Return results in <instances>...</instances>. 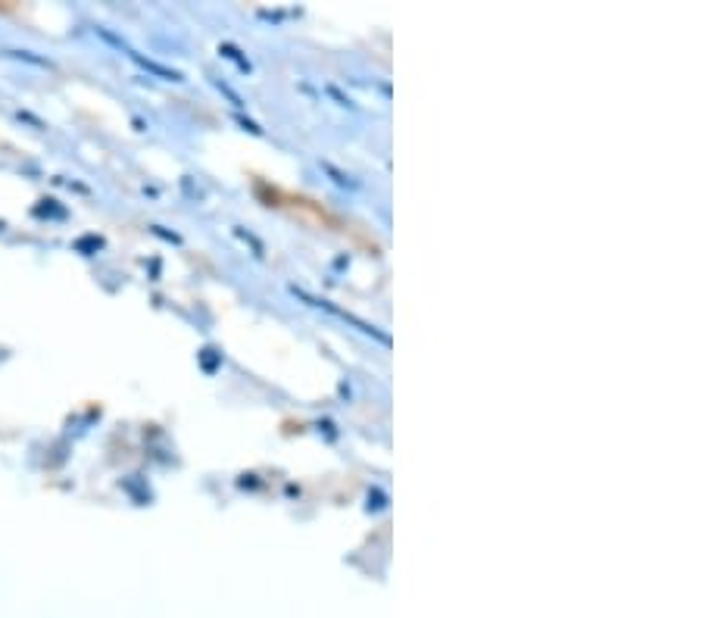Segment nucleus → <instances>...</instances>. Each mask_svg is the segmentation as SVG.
I'll list each match as a JSON object with an SVG mask.
<instances>
[]
</instances>
